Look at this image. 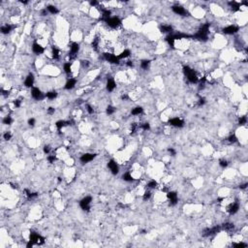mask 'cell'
<instances>
[{"label":"cell","mask_w":248,"mask_h":248,"mask_svg":"<svg viewBox=\"0 0 248 248\" xmlns=\"http://www.w3.org/2000/svg\"><path fill=\"white\" fill-rule=\"evenodd\" d=\"M97 4H98L97 1H91V2H90V5H91V6H96Z\"/></svg>","instance_id":"91938a15"},{"label":"cell","mask_w":248,"mask_h":248,"mask_svg":"<svg viewBox=\"0 0 248 248\" xmlns=\"http://www.w3.org/2000/svg\"><path fill=\"white\" fill-rule=\"evenodd\" d=\"M233 246H235V247H246L247 244L246 243H242V242H239V243H234Z\"/></svg>","instance_id":"ee69618b"},{"label":"cell","mask_w":248,"mask_h":248,"mask_svg":"<svg viewBox=\"0 0 248 248\" xmlns=\"http://www.w3.org/2000/svg\"><path fill=\"white\" fill-rule=\"evenodd\" d=\"M228 141L230 142H236L237 141V139H236V137L235 135H232V136H230V137L228 138Z\"/></svg>","instance_id":"60d3db41"},{"label":"cell","mask_w":248,"mask_h":248,"mask_svg":"<svg viewBox=\"0 0 248 248\" xmlns=\"http://www.w3.org/2000/svg\"><path fill=\"white\" fill-rule=\"evenodd\" d=\"M141 127H142V130H145V131H147V130H149V128H150V126H149V124H148V123H145V124H142Z\"/></svg>","instance_id":"7bdbcfd3"},{"label":"cell","mask_w":248,"mask_h":248,"mask_svg":"<svg viewBox=\"0 0 248 248\" xmlns=\"http://www.w3.org/2000/svg\"><path fill=\"white\" fill-rule=\"evenodd\" d=\"M127 65H128V66H133L132 61H128V62H127Z\"/></svg>","instance_id":"94428289"},{"label":"cell","mask_w":248,"mask_h":248,"mask_svg":"<svg viewBox=\"0 0 248 248\" xmlns=\"http://www.w3.org/2000/svg\"><path fill=\"white\" fill-rule=\"evenodd\" d=\"M151 197V193L149 191H146L145 194H143V201H147V200H149Z\"/></svg>","instance_id":"74e56055"},{"label":"cell","mask_w":248,"mask_h":248,"mask_svg":"<svg viewBox=\"0 0 248 248\" xmlns=\"http://www.w3.org/2000/svg\"><path fill=\"white\" fill-rule=\"evenodd\" d=\"M219 165H220L222 168H226V167L228 166V162L226 161V160L222 159V160H220V161H219Z\"/></svg>","instance_id":"ab89813d"},{"label":"cell","mask_w":248,"mask_h":248,"mask_svg":"<svg viewBox=\"0 0 248 248\" xmlns=\"http://www.w3.org/2000/svg\"><path fill=\"white\" fill-rule=\"evenodd\" d=\"M238 29L239 28L237 26H236V25H230V26H228L226 28H224L223 29V32L225 34H235L236 32L238 31Z\"/></svg>","instance_id":"8fae6325"},{"label":"cell","mask_w":248,"mask_h":248,"mask_svg":"<svg viewBox=\"0 0 248 248\" xmlns=\"http://www.w3.org/2000/svg\"><path fill=\"white\" fill-rule=\"evenodd\" d=\"M220 230H221V228L219 226H215V227H213L211 229H206V230L204 231L203 236H210L212 235H216L217 233L220 232Z\"/></svg>","instance_id":"277c9868"},{"label":"cell","mask_w":248,"mask_h":248,"mask_svg":"<svg viewBox=\"0 0 248 248\" xmlns=\"http://www.w3.org/2000/svg\"><path fill=\"white\" fill-rule=\"evenodd\" d=\"M32 50H33V51L36 53V54H41L44 52L45 49L41 46V45H39L38 43H34L33 45H32Z\"/></svg>","instance_id":"4fadbf2b"},{"label":"cell","mask_w":248,"mask_h":248,"mask_svg":"<svg viewBox=\"0 0 248 248\" xmlns=\"http://www.w3.org/2000/svg\"><path fill=\"white\" fill-rule=\"evenodd\" d=\"M121 99H122V100H127V99H128V95L123 94V95L121 96Z\"/></svg>","instance_id":"680465c9"},{"label":"cell","mask_w":248,"mask_h":248,"mask_svg":"<svg viewBox=\"0 0 248 248\" xmlns=\"http://www.w3.org/2000/svg\"><path fill=\"white\" fill-rule=\"evenodd\" d=\"M33 83H34V77L32 74H29L26 79H25V81H24V85L27 86V87H31L32 85H33Z\"/></svg>","instance_id":"2e32d148"},{"label":"cell","mask_w":248,"mask_h":248,"mask_svg":"<svg viewBox=\"0 0 248 248\" xmlns=\"http://www.w3.org/2000/svg\"><path fill=\"white\" fill-rule=\"evenodd\" d=\"M66 125H70V121H65V120H59L57 121L56 123H55V126L57 127V129L60 130L62 127L64 126H66Z\"/></svg>","instance_id":"ffe728a7"},{"label":"cell","mask_w":248,"mask_h":248,"mask_svg":"<svg viewBox=\"0 0 248 248\" xmlns=\"http://www.w3.org/2000/svg\"><path fill=\"white\" fill-rule=\"evenodd\" d=\"M98 43H99V41H98V39H97V38H96V39L94 40V41L92 42V46H93L94 49H97V47H98V45H99Z\"/></svg>","instance_id":"f6af8a7d"},{"label":"cell","mask_w":248,"mask_h":248,"mask_svg":"<svg viewBox=\"0 0 248 248\" xmlns=\"http://www.w3.org/2000/svg\"><path fill=\"white\" fill-rule=\"evenodd\" d=\"M47 10L49 11L51 14H53V15H55V14H57L58 13V10H57V8L56 7H54V6H52V5H50V6H47Z\"/></svg>","instance_id":"603a6c76"},{"label":"cell","mask_w":248,"mask_h":248,"mask_svg":"<svg viewBox=\"0 0 248 248\" xmlns=\"http://www.w3.org/2000/svg\"><path fill=\"white\" fill-rule=\"evenodd\" d=\"M238 122H239V124H240V125L246 124V122H247V117L246 116H241L240 118L238 119Z\"/></svg>","instance_id":"8d00e7d4"},{"label":"cell","mask_w":248,"mask_h":248,"mask_svg":"<svg viewBox=\"0 0 248 248\" xmlns=\"http://www.w3.org/2000/svg\"><path fill=\"white\" fill-rule=\"evenodd\" d=\"M239 209V205L238 203H234V204H232L229 207H228V211L230 212V214H235L236 212H237Z\"/></svg>","instance_id":"9a60e30c"},{"label":"cell","mask_w":248,"mask_h":248,"mask_svg":"<svg viewBox=\"0 0 248 248\" xmlns=\"http://www.w3.org/2000/svg\"><path fill=\"white\" fill-rule=\"evenodd\" d=\"M172 9H173V11L175 14L180 15V16H184V15L187 14V11H186L182 6H178V5H177V6H173V7L172 8Z\"/></svg>","instance_id":"9c48e42d"},{"label":"cell","mask_w":248,"mask_h":248,"mask_svg":"<svg viewBox=\"0 0 248 248\" xmlns=\"http://www.w3.org/2000/svg\"><path fill=\"white\" fill-rule=\"evenodd\" d=\"M130 55V51H128V50H125V51H123L120 54L118 55V58L119 59H121V58H126V57H128Z\"/></svg>","instance_id":"d4e9b609"},{"label":"cell","mask_w":248,"mask_h":248,"mask_svg":"<svg viewBox=\"0 0 248 248\" xmlns=\"http://www.w3.org/2000/svg\"><path fill=\"white\" fill-rule=\"evenodd\" d=\"M169 123L174 127H182L183 124H184V122H183V120H181L180 118H177V117H175V118H172L170 119V121Z\"/></svg>","instance_id":"30bf717a"},{"label":"cell","mask_w":248,"mask_h":248,"mask_svg":"<svg viewBox=\"0 0 248 248\" xmlns=\"http://www.w3.org/2000/svg\"><path fill=\"white\" fill-rule=\"evenodd\" d=\"M52 57L54 59H58L59 58V51L57 49H55V47L52 49Z\"/></svg>","instance_id":"836d02e7"},{"label":"cell","mask_w":248,"mask_h":248,"mask_svg":"<svg viewBox=\"0 0 248 248\" xmlns=\"http://www.w3.org/2000/svg\"><path fill=\"white\" fill-rule=\"evenodd\" d=\"M157 185H158V183L155 180H151V181H149L147 183V187L148 188H156Z\"/></svg>","instance_id":"d590c367"},{"label":"cell","mask_w":248,"mask_h":248,"mask_svg":"<svg viewBox=\"0 0 248 248\" xmlns=\"http://www.w3.org/2000/svg\"><path fill=\"white\" fill-rule=\"evenodd\" d=\"M137 127H138V126H137V124H136V123H133V124H132V126H131L132 133H134L136 130H137Z\"/></svg>","instance_id":"db71d44e"},{"label":"cell","mask_w":248,"mask_h":248,"mask_svg":"<svg viewBox=\"0 0 248 248\" xmlns=\"http://www.w3.org/2000/svg\"><path fill=\"white\" fill-rule=\"evenodd\" d=\"M46 14H47V10L45 9V10H43V11H42V15H43V16H45Z\"/></svg>","instance_id":"6125c7cd"},{"label":"cell","mask_w":248,"mask_h":248,"mask_svg":"<svg viewBox=\"0 0 248 248\" xmlns=\"http://www.w3.org/2000/svg\"><path fill=\"white\" fill-rule=\"evenodd\" d=\"M234 224H232V223H226V224H224L223 225V229L224 230H226V231H230V230H233L234 229Z\"/></svg>","instance_id":"4dcf8cb0"},{"label":"cell","mask_w":248,"mask_h":248,"mask_svg":"<svg viewBox=\"0 0 248 248\" xmlns=\"http://www.w3.org/2000/svg\"><path fill=\"white\" fill-rule=\"evenodd\" d=\"M141 114H142V108H141V107H137V108H135V109L132 110V114L133 115H139Z\"/></svg>","instance_id":"cb8c5ba5"},{"label":"cell","mask_w":248,"mask_h":248,"mask_svg":"<svg viewBox=\"0 0 248 248\" xmlns=\"http://www.w3.org/2000/svg\"><path fill=\"white\" fill-rule=\"evenodd\" d=\"M55 160H56V157H55L54 155H50L49 157H47V161H49L50 163H54Z\"/></svg>","instance_id":"b9f144b4"},{"label":"cell","mask_w":248,"mask_h":248,"mask_svg":"<svg viewBox=\"0 0 248 248\" xmlns=\"http://www.w3.org/2000/svg\"><path fill=\"white\" fill-rule=\"evenodd\" d=\"M183 72H184V74L186 75V77H187V79H188V81H189L190 83H198L199 79H198L197 75L195 74L194 70H192V69H191L190 67H188V66H184V67H183Z\"/></svg>","instance_id":"6da1fadb"},{"label":"cell","mask_w":248,"mask_h":248,"mask_svg":"<svg viewBox=\"0 0 248 248\" xmlns=\"http://www.w3.org/2000/svg\"><path fill=\"white\" fill-rule=\"evenodd\" d=\"M149 64H150V61L149 60H142V62H141V67L142 68V69H145V70H146L147 68H148V66H149Z\"/></svg>","instance_id":"f1b7e54d"},{"label":"cell","mask_w":248,"mask_h":248,"mask_svg":"<svg viewBox=\"0 0 248 248\" xmlns=\"http://www.w3.org/2000/svg\"><path fill=\"white\" fill-rule=\"evenodd\" d=\"M122 178H123L125 181H128V182L133 181V177H132V175H131L130 173H125L122 175Z\"/></svg>","instance_id":"484cf974"},{"label":"cell","mask_w":248,"mask_h":248,"mask_svg":"<svg viewBox=\"0 0 248 248\" xmlns=\"http://www.w3.org/2000/svg\"><path fill=\"white\" fill-rule=\"evenodd\" d=\"M205 104V98H201V99L199 100V102H198V105H199L200 107H201V106H204Z\"/></svg>","instance_id":"c3c4849f"},{"label":"cell","mask_w":248,"mask_h":248,"mask_svg":"<svg viewBox=\"0 0 248 248\" xmlns=\"http://www.w3.org/2000/svg\"><path fill=\"white\" fill-rule=\"evenodd\" d=\"M56 96H57V93L55 92V91H50V92H47L46 94V97L49 98V99H51V100L54 99L55 97H56Z\"/></svg>","instance_id":"83f0119b"},{"label":"cell","mask_w":248,"mask_h":248,"mask_svg":"<svg viewBox=\"0 0 248 248\" xmlns=\"http://www.w3.org/2000/svg\"><path fill=\"white\" fill-rule=\"evenodd\" d=\"M85 107H86V110L88 111V113H89L90 114H92L94 113V110H93V109H92V107H91V106H89V105H86Z\"/></svg>","instance_id":"7dc6e473"},{"label":"cell","mask_w":248,"mask_h":248,"mask_svg":"<svg viewBox=\"0 0 248 248\" xmlns=\"http://www.w3.org/2000/svg\"><path fill=\"white\" fill-rule=\"evenodd\" d=\"M104 56H105V58L110 63H114V64H118L119 63V58L116 56V55H114L113 53H105V54H104Z\"/></svg>","instance_id":"8992f818"},{"label":"cell","mask_w":248,"mask_h":248,"mask_svg":"<svg viewBox=\"0 0 248 248\" xmlns=\"http://www.w3.org/2000/svg\"><path fill=\"white\" fill-rule=\"evenodd\" d=\"M114 107H111V106H109L108 108H107V114H113L114 113Z\"/></svg>","instance_id":"f35d334b"},{"label":"cell","mask_w":248,"mask_h":248,"mask_svg":"<svg viewBox=\"0 0 248 248\" xmlns=\"http://www.w3.org/2000/svg\"><path fill=\"white\" fill-rule=\"evenodd\" d=\"M3 137H4V140H7V141H8V140H10V139H11L12 135H11V133L7 132V133H5V134H4V136H3Z\"/></svg>","instance_id":"bcb514c9"},{"label":"cell","mask_w":248,"mask_h":248,"mask_svg":"<svg viewBox=\"0 0 248 248\" xmlns=\"http://www.w3.org/2000/svg\"><path fill=\"white\" fill-rule=\"evenodd\" d=\"M110 10H103V13H102V15H103V18L105 19V20H108V19H110Z\"/></svg>","instance_id":"d6a6232c"},{"label":"cell","mask_w":248,"mask_h":248,"mask_svg":"<svg viewBox=\"0 0 248 248\" xmlns=\"http://www.w3.org/2000/svg\"><path fill=\"white\" fill-rule=\"evenodd\" d=\"M114 88H115V82L114 81L113 79H109L108 83H107V89H108V91L111 92Z\"/></svg>","instance_id":"ac0fdd59"},{"label":"cell","mask_w":248,"mask_h":248,"mask_svg":"<svg viewBox=\"0 0 248 248\" xmlns=\"http://www.w3.org/2000/svg\"><path fill=\"white\" fill-rule=\"evenodd\" d=\"M64 71H65L66 74H69L71 72V63H65L64 64Z\"/></svg>","instance_id":"e575fe53"},{"label":"cell","mask_w":248,"mask_h":248,"mask_svg":"<svg viewBox=\"0 0 248 248\" xmlns=\"http://www.w3.org/2000/svg\"><path fill=\"white\" fill-rule=\"evenodd\" d=\"M13 122V119H12V117L11 116H5L4 118H3V123L4 124H6V125H10L11 123Z\"/></svg>","instance_id":"1f68e13d"},{"label":"cell","mask_w":248,"mask_h":248,"mask_svg":"<svg viewBox=\"0 0 248 248\" xmlns=\"http://www.w3.org/2000/svg\"><path fill=\"white\" fill-rule=\"evenodd\" d=\"M167 197H168V199L170 200L171 205H177V192H169V193L167 194Z\"/></svg>","instance_id":"52a82bcc"},{"label":"cell","mask_w":248,"mask_h":248,"mask_svg":"<svg viewBox=\"0 0 248 248\" xmlns=\"http://www.w3.org/2000/svg\"><path fill=\"white\" fill-rule=\"evenodd\" d=\"M95 154H90V153H86V154H83L82 157H81V161L83 163H88L90 161H92V160L95 158Z\"/></svg>","instance_id":"7c38bea8"},{"label":"cell","mask_w":248,"mask_h":248,"mask_svg":"<svg viewBox=\"0 0 248 248\" xmlns=\"http://www.w3.org/2000/svg\"><path fill=\"white\" fill-rule=\"evenodd\" d=\"M28 124H29L30 126H33V125L35 124V119H34V118H30V119H28Z\"/></svg>","instance_id":"f907efd6"},{"label":"cell","mask_w":248,"mask_h":248,"mask_svg":"<svg viewBox=\"0 0 248 248\" xmlns=\"http://www.w3.org/2000/svg\"><path fill=\"white\" fill-rule=\"evenodd\" d=\"M39 237H40V235H38V234H36V233H31V234H30V236H29V239H30V240H31L32 242H33L34 244H37Z\"/></svg>","instance_id":"d6986e66"},{"label":"cell","mask_w":248,"mask_h":248,"mask_svg":"<svg viewBox=\"0 0 248 248\" xmlns=\"http://www.w3.org/2000/svg\"><path fill=\"white\" fill-rule=\"evenodd\" d=\"M77 83V79H70L67 81L66 84H65V88L66 89H72V88H74L75 85Z\"/></svg>","instance_id":"e0dca14e"},{"label":"cell","mask_w":248,"mask_h":248,"mask_svg":"<svg viewBox=\"0 0 248 248\" xmlns=\"http://www.w3.org/2000/svg\"><path fill=\"white\" fill-rule=\"evenodd\" d=\"M47 114H54V109L51 108V107L49 108V109H47Z\"/></svg>","instance_id":"11a10c76"},{"label":"cell","mask_w":248,"mask_h":248,"mask_svg":"<svg viewBox=\"0 0 248 248\" xmlns=\"http://www.w3.org/2000/svg\"><path fill=\"white\" fill-rule=\"evenodd\" d=\"M231 6H232V10L233 11H238L239 10V3H237V2H236V1H233V2H230L229 3Z\"/></svg>","instance_id":"4316f807"},{"label":"cell","mask_w":248,"mask_h":248,"mask_svg":"<svg viewBox=\"0 0 248 248\" xmlns=\"http://www.w3.org/2000/svg\"><path fill=\"white\" fill-rule=\"evenodd\" d=\"M33 245H34V243L32 242L31 240H29V241H28V243L26 244V247H27V248H30V247H32V246H33Z\"/></svg>","instance_id":"9f6ffc18"},{"label":"cell","mask_w":248,"mask_h":248,"mask_svg":"<svg viewBox=\"0 0 248 248\" xmlns=\"http://www.w3.org/2000/svg\"><path fill=\"white\" fill-rule=\"evenodd\" d=\"M160 30L163 33H171L173 31V27L171 25H162V26H160Z\"/></svg>","instance_id":"44dd1931"},{"label":"cell","mask_w":248,"mask_h":248,"mask_svg":"<svg viewBox=\"0 0 248 248\" xmlns=\"http://www.w3.org/2000/svg\"><path fill=\"white\" fill-rule=\"evenodd\" d=\"M242 4H243V5H245L246 7L248 6V2H247V1H243V2H242Z\"/></svg>","instance_id":"be15d7a7"},{"label":"cell","mask_w":248,"mask_h":248,"mask_svg":"<svg viewBox=\"0 0 248 248\" xmlns=\"http://www.w3.org/2000/svg\"><path fill=\"white\" fill-rule=\"evenodd\" d=\"M14 105L16 108H20V100H15L14 101Z\"/></svg>","instance_id":"681fc988"},{"label":"cell","mask_w":248,"mask_h":248,"mask_svg":"<svg viewBox=\"0 0 248 248\" xmlns=\"http://www.w3.org/2000/svg\"><path fill=\"white\" fill-rule=\"evenodd\" d=\"M50 151H51V148H50V146H46L45 147H44V152L45 153H50Z\"/></svg>","instance_id":"f5cc1de1"},{"label":"cell","mask_w":248,"mask_h":248,"mask_svg":"<svg viewBox=\"0 0 248 248\" xmlns=\"http://www.w3.org/2000/svg\"><path fill=\"white\" fill-rule=\"evenodd\" d=\"M11 30H12V26L11 25H8V24H6V25H4V26L1 27V32H2L3 34H8Z\"/></svg>","instance_id":"7402d4cb"},{"label":"cell","mask_w":248,"mask_h":248,"mask_svg":"<svg viewBox=\"0 0 248 248\" xmlns=\"http://www.w3.org/2000/svg\"><path fill=\"white\" fill-rule=\"evenodd\" d=\"M79 50V44H77V43H73V44H72V47H71V52H70V57H74L75 55H76V53H78Z\"/></svg>","instance_id":"5bb4252c"},{"label":"cell","mask_w":248,"mask_h":248,"mask_svg":"<svg viewBox=\"0 0 248 248\" xmlns=\"http://www.w3.org/2000/svg\"><path fill=\"white\" fill-rule=\"evenodd\" d=\"M91 201H92V198L89 197V196H87V197H85V198H83L82 200L81 203H79V205H81V207L83 210H89V209H90L89 205H90Z\"/></svg>","instance_id":"7a4b0ae2"},{"label":"cell","mask_w":248,"mask_h":248,"mask_svg":"<svg viewBox=\"0 0 248 248\" xmlns=\"http://www.w3.org/2000/svg\"><path fill=\"white\" fill-rule=\"evenodd\" d=\"M106 22L108 23V25L113 27V28H116L117 26H119L121 24V20H119L118 18H110L108 20H106Z\"/></svg>","instance_id":"3957f363"},{"label":"cell","mask_w":248,"mask_h":248,"mask_svg":"<svg viewBox=\"0 0 248 248\" xmlns=\"http://www.w3.org/2000/svg\"><path fill=\"white\" fill-rule=\"evenodd\" d=\"M166 41L168 42V44H169L172 47H173V45H174V40H173V36L172 35H169L168 36L167 38H166Z\"/></svg>","instance_id":"f546056e"},{"label":"cell","mask_w":248,"mask_h":248,"mask_svg":"<svg viewBox=\"0 0 248 248\" xmlns=\"http://www.w3.org/2000/svg\"><path fill=\"white\" fill-rule=\"evenodd\" d=\"M61 180H62L61 177H58V182H61Z\"/></svg>","instance_id":"e7e4bbea"},{"label":"cell","mask_w":248,"mask_h":248,"mask_svg":"<svg viewBox=\"0 0 248 248\" xmlns=\"http://www.w3.org/2000/svg\"><path fill=\"white\" fill-rule=\"evenodd\" d=\"M168 151H169L170 154L173 155V156H174L175 154H177V152H175V150H174L173 148H169V149H168Z\"/></svg>","instance_id":"816d5d0a"},{"label":"cell","mask_w":248,"mask_h":248,"mask_svg":"<svg viewBox=\"0 0 248 248\" xmlns=\"http://www.w3.org/2000/svg\"><path fill=\"white\" fill-rule=\"evenodd\" d=\"M247 185H248V183H244V184L240 185V186H239V187H240V189H245V188L247 187Z\"/></svg>","instance_id":"6f0895ef"},{"label":"cell","mask_w":248,"mask_h":248,"mask_svg":"<svg viewBox=\"0 0 248 248\" xmlns=\"http://www.w3.org/2000/svg\"><path fill=\"white\" fill-rule=\"evenodd\" d=\"M108 167L110 168V170L111 171V173H113L114 174L118 173V171H119L118 166H117V164L114 161V160H110V161L108 163Z\"/></svg>","instance_id":"ba28073f"},{"label":"cell","mask_w":248,"mask_h":248,"mask_svg":"<svg viewBox=\"0 0 248 248\" xmlns=\"http://www.w3.org/2000/svg\"><path fill=\"white\" fill-rule=\"evenodd\" d=\"M31 95H32V97H33L34 99H36V100H42L45 97L44 94L42 93V91L40 90L39 88H37V87H34V88L32 89Z\"/></svg>","instance_id":"5b68a950"}]
</instances>
